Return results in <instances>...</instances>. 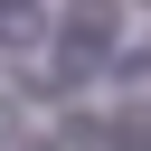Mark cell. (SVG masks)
<instances>
[{"mask_svg": "<svg viewBox=\"0 0 151 151\" xmlns=\"http://www.w3.org/2000/svg\"><path fill=\"white\" fill-rule=\"evenodd\" d=\"M47 38V9L38 0H0V47H38Z\"/></svg>", "mask_w": 151, "mask_h": 151, "instance_id": "7a4b0ae2", "label": "cell"}, {"mask_svg": "<svg viewBox=\"0 0 151 151\" xmlns=\"http://www.w3.org/2000/svg\"><path fill=\"white\" fill-rule=\"evenodd\" d=\"M0 142H19V104H0Z\"/></svg>", "mask_w": 151, "mask_h": 151, "instance_id": "277c9868", "label": "cell"}, {"mask_svg": "<svg viewBox=\"0 0 151 151\" xmlns=\"http://www.w3.org/2000/svg\"><path fill=\"white\" fill-rule=\"evenodd\" d=\"M104 151H151V104H132L123 123H104Z\"/></svg>", "mask_w": 151, "mask_h": 151, "instance_id": "3957f363", "label": "cell"}, {"mask_svg": "<svg viewBox=\"0 0 151 151\" xmlns=\"http://www.w3.org/2000/svg\"><path fill=\"white\" fill-rule=\"evenodd\" d=\"M113 28H123V9H113V0H76V9L57 19V38H66V57H76V66H94V57L113 47Z\"/></svg>", "mask_w": 151, "mask_h": 151, "instance_id": "6da1fadb", "label": "cell"}]
</instances>
